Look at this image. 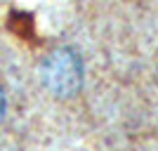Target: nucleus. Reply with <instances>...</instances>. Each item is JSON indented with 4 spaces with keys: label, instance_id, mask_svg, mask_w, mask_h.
<instances>
[{
    "label": "nucleus",
    "instance_id": "obj_1",
    "mask_svg": "<svg viewBox=\"0 0 158 151\" xmlns=\"http://www.w3.org/2000/svg\"><path fill=\"white\" fill-rule=\"evenodd\" d=\"M45 80L57 94L66 97L80 85V61L71 50H57L45 61Z\"/></svg>",
    "mask_w": 158,
    "mask_h": 151
},
{
    "label": "nucleus",
    "instance_id": "obj_2",
    "mask_svg": "<svg viewBox=\"0 0 158 151\" xmlns=\"http://www.w3.org/2000/svg\"><path fill=\"white\" fill-rule=\"evenodd\" d=\"M2 113H5V94L0 90V120H2Z\"/></svg>",
    "mask_w": 158,
    "mask_h": 151
}]
</instances>
